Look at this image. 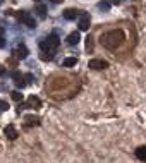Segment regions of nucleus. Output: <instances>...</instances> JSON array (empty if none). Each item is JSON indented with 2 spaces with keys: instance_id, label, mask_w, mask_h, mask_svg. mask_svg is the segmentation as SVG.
<instances>
[{
  "instance_id": "12",
  "label": "nucleus",
  "mask_w": 146,
  "mask_h": 163,
  "mask_svg": "<svg viewBox=\"0 0 146 163\" xmlns=\"http://www.w3.org/2000/svg\"><path fill=\"white\" fill-rule=\"evenodd\" d=\"M67 43L71 45V46H74V45L79 43V33H77V31H74V33L69 34V36H67Z\"/></svg>"
},
{
  "instance_id": "13",
  "label": "nucleus",
  "mask_w": 146,
  "mask_h": 163,
  "mask_svg": "<svg viewBox=\"0 0 146 163\" xmlns=\"http://www.w3.org/2000/svg\"><path fill=\"white\" fill-rule=\"evenodd\" d=\"M36 12H38V15H40L41 19H45V17H46V7H45L43 4H38Z\"/></svg>"
},
{
  "instance_id": "2",
  "label": "nucleus",
  "mask_w": 146,
  "mask_h": 163,
  "mask_svg": "<svg viewBox=\"0 0 146 163\" xmlns=\"http://www.w3.org/2000/svg\"><path fill=\"white\" fill-rule=\"evenodd\" d=\"M17 19H19V21H23L24 24H26V26H28V28H36V22H34V19L31 17V15L28 14V12L21 11V12H19V14H17Z\"/></svg>"
},
{
  "instance_id": "17",
  "label": "nucleus",
  "mask_w": 146,
  "mask_h": 163,
  "mask_svg": "<svg viewBox=\"0 0 146 163\" xmlns=\"http://www.w3.org/2000/svg\"><path fill=\"white\" fill-rule=\"evenodd\" d=\"M86 48L88 50H93V38H91V36L86 38Z\"/></svg>"
},
{
  "instance_id": "5",
  "label": "nucleus",
  "mask_w": 146,
  "mask_h": 163,
  "mask_svg": "<svg viewBox=\"0 0 146 163\" xmlns=\"http://www.w3.org/2000/svg\"><path fill=\"white\" fill-rule=\"evenodd\" d=\"M12 55H14V59H26L28 57V48L24 46V45H19L17 48L12 52Z\"/></svg>"
},
{
  "instance_id": "20",
  "label": "nucleus",
  "mask_w": 146,
  "mask_h": 163,
  "mask_svg": "<svg viewBox=\"0 0 146 163\" xmlns=\"http://www.w3.org/2000/svg\"><path fill=\"white\" fill-rule=\"evenodd\" d=\"M15 86H17V88H24V86H26V82H24V77L19 79V81H15Z\"/></svg>"
},
{
  "instance_id": "14",
  "label": "nucleus",
  "mask_w": 146,
  "mask_h": 163,
  "mask_svg": "<svg viewBox=\"0 0 146 163\" xmlns=\"http://www.w3.org/2000/svg\"><path fill=\"white\" fill-rule=\"evenodd\" d=\"M76 64H77V59H76V57H67V59L64 60V67H74Z\"/></svg>"
},
{
  "instance_id": "7",
  "label": "nucleus",
  "mask_w": 146,
  "mask_h": 163,
  "mask_svg": "<svg viewBox=\"0 0 146 163\" xmlns=\"http://www.w3.org/2000/svg\"><path fill=\"white\" fill-rule=\"evenodd\" d=\"M4 134L7 136V139H11V141H14L15 137L19 136V134H17V130H15V127L12 126V124H9V126L4 129Z\"/></svg>"
},
{
  "instance_id": "8",
  "label": "nucleus",
  "mask_w": 146,
  "mask_h": 163,
  "mask_svg": "<svg viewBox=\"0 0 146 163\" xmlns=\"http://www.w3.org/2000/svg\"><path fill=\"white\" fill-rule=\"evenodd\" d=\"M45 43L48 45V48H50V50H53V48H57V46L60 45V40H59V36H57V34H50V36L46 38Z\"/></svg>"
},
{
  "instance_id": "24",
  "label": "nucleus",
  "mask_w": 146,
  "mask_h": 163,
  "mask_svg": "<svg viewBox=\"0 0 146 163\" xmlns=\"http://www.w3.org/2000/svg\"><path fill=\"white\" fill-rule=\"evenodd\" d=\"M53 4H60V2H62V0H52Z\"/></svg>"
},
{
  "instance_id": "10",
  "label": "nucleus",
  "mask_w": 146,
  "mask_h": 163,
  "mask_svg": "<svg viewBox=\"0 0 146 163\" xmlns=\"http://www.w3.org/2000/svg\"><path fill=\"white\" fill-rule=\"evenodd\" d=\"M24 120L28 126H40V117H36V115H26Z\"/></svg>"
},
{
  "instance_id": "3",
  "label": "nucleus",
  "mask_w": 146,
  "mask_h": 163,
  "mask_svg": "<svg viewBox=\"0 0 146 163\" xmlns=\"http://www.w3.org/2000/svg\"><path fill=\"white\" fill-rule=\"evenodd\" d=\"M88 67H91L95 71H101V69H107V67H108V62L103 59H93V60H90Z\"/></svg>"
},
{
  "instance_id": "16",
  "label": "nucleus",
  "mask_w": 146,
  "mask_h": 163,
  "mask_svg": "<svg viewBox=\"0 0 146 163\" xmlns=\"http://www.w3.org/2000/svg\"><path fill=\"white\" fill-rule=\"evenodd\" d=\"M5 110H9V103L4 100H0V112H5Z\"/></svg>"
},
{
  "instance_id": "18",
  "label": "nucleus",
  "mask_w": 146,
  "mask_h": 163,
  "mask_svg": "<svg viewBox=\"0 0 146 163\" xmlns=\"http://www.w3.org/2000/svg\"><path fill=\"white\" fill-rule=\"evenodd\" d=\"M12 79H14V81H19V79H23V74L19 71H14L12 72Z\"/></svg>"
},
{
  "instance_id": "1",
  "label": "nucleus",
  "mask_w": 146,
  "mask_h": 163,
  "mask_svg": "<svg viewBox=\"0 0 146 163\" xmlns=\"http://www.w3.org/2000/svg\"><path fill=\"white\" fill-rule=\"evenodd\" d=\"M101 45L108 50H115L124 43V31L122 29H110L105 34H101Z\"/></svg>"
},
{
  "instance_id": "25",
  "label": "nucleus",
  "mask_w": 146,
  "mask_h": 163,
  "mask_svg": "<svg viewBox=\"0 0 146 163\" xmlns=\"http://www.w3.org/2000/svg\"><path fill=\"white\" fill-rule=\"evenodd\" d=\"M2 2H4V0H0V4H2Z\"/></svg>"
},
{
  "instance_id": "15",
  "label": "nucleus",
  "mask_w": 146,
  "mask_h": 163,
  "mask_svg": "<svg viewBox=\"0 0 146 163\" xmlns=\"http://www.w3.org/2000/svg\"><path fill=\"white\" fill-rule=\"evenodd\" d=\"M11 98H12L14 101H21V100H23V95H21L19 91H12V93H11Z\"/></svg>"
},
{
  "instance_id": "4",
  "label": "nucleus",
  "mask_w": 146,
  "mask_h": 163,
  "mask_svg": "<svg viewBox=\"0 0 146 163\" xmlns=\"http://www.w3.org/2000/svg\"><path fill=\"white\" fill-rule=\"evenodd\" d=\"M79 29L81 31L90 29V14H86V12H82L81 14V19H79Z\"/></svg>"
},
{
  "instance_id": "23",
  "label": "nucleus",
  "mask_w": 146,
  "mask_h": 163,
  "mask_svg": "<svg viewBox=\"0 0 146 163\" xmlns=\"http://www.w3.org/2000/svg\"><path fill=\"white\" fill-rule=\"evenodd\" d=\"M2 34H4V28H0V38H2Z\"/></svg>"
},
{
  "instance_id": "22",
  "label": "nucleus",
  "mask_w": 146,
  "mask_h": 163,
  "mask_svg": "<svg viewBox=\"0 0 146 163\" xmlns=\"http://www.w3.org/2000/svg\"><path fill=\"white\" fill-rule=\"evenodd\" d=\"M4 74H5V67L0 65V76H4Z\"/></svg>"
},
{
  "instance_id": "11",
  "label": "nucleus",
  "mask_w": 146,
  "mask_h": 163,
  "mask_svg": "<svg viewBox=\"0 0 146 163\" xmlns=\"http://www.w3.org/2000/svg\"><path fill=\"white\" fill-rule=\"evenodd\" d=\"M136 158L141 160V161H146V144L139 146V148L136 149Z\"/></svg>"
},
{
  "instance_id": "6",
  "label": "nucleus",
  "mask_w": 146,
  "mask_h": 163,
  "mask_svg": "<svg viewBox=\"0 0 146 163\" xmlns=\"http://www.w3.org/2000/svg\"><path fill=\"white\" fill-rule=\"evenodd\" d=\"M79 15H81V11H77V9H65L64 11V17L67 19V21H74Z\"/></svg>"
},
{
  "instance_id": "26",
  "label": "nucleus",
  "mask_w": 146,
  "mask_h": 163,
  "mask_svg": "<svg viewBox=\"0 0 146 163\" xmlns=\"http://www.w3.org/2000/svg\"><path fill=\"white\" fill-rule=\"evenodd\" d=\"M36 2H40V0H36Z\"/></svg>"
},
{
  "instance_id": "21",
  "label": "nucleus",
  "mask_w": 146,
  "mask_h": 163,
  "mask_svg": "<svg viewBox=\"0 0 146 163\" xmlns=\"http://www.w3.org/2000/svg\"><path fill=\"white\" fill-rule=\"evenodd\" d=\"M23 77H24V79H28V81H29V82L33 81V76H31V74H26V76H23Z\"/></svg>"
},
{
  "instance_id": "9",
  "label": "nucleus",
  "mask_w": 146,
  "mask_h": 163,
  "mask_svg": "<svg viewBox=\"0 0 146 163\" xmlns=\"http://www.w3.org/2000/svg\"><path fill=\"white\" fill-rule=\"evenodd\" d=\"M26 108H34V110H38V108H41V101L38 96H29L28 98V105Z\"/></svg>"
},
{
  "instance_id": "19",
  "label": "nucleus",
  "mask_w": 146,
  "mask_h": 163,
  "mask_svg": "<svg viewBox=\"0 0 146 163\" xmlns=\"http://www.w3.org/2000/svg\"><path fill=\"white\" fill-rule=\"evenodd\" d=\"M98 7H100V9H105V11H108V9H110V4H108V2H100V4H98Z\"/></svg>"
}]
</instances>
